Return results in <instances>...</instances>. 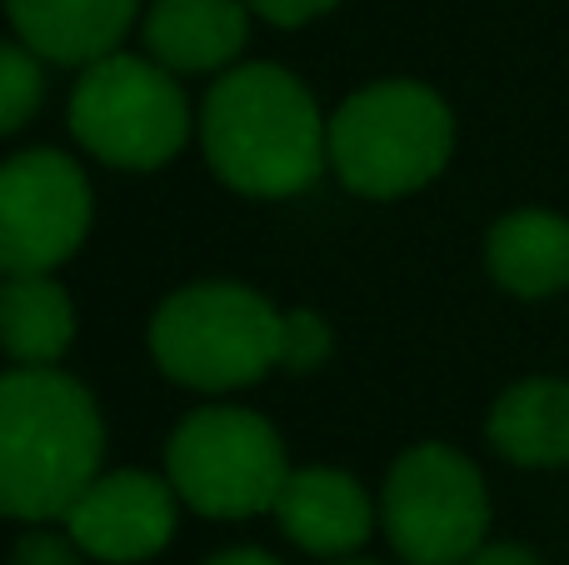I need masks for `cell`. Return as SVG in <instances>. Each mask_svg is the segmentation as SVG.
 <instances>
[{
    "label": "cell",
    "instance_id": "6da1fadb",
    "mask_svg": "<svg viewBox=\"0 0 569 565\" xmlns=\"http://www.w3.org/2000/svg\"><path fill=\"white\" fill-rule=\"evenodd\" d=\"M196 136L220 186L250 200H290L330 170V120L310 86L276 60L220 70Z\"/></svg>",
    "mask_w": 569,
    "mask_h": 565
},
{
    "label": "cell",
    "instance_id": "7a4b0ae2",
    "mask_svg": "<svg viewBox=\"0 0 569 565\" xmlns=\"http://www.w3.org/2000/svg\"><path fill=\"white\" fill-rule=\"evenodd\" d=\"M106 420L60 366H10L0 376V516L20 526L66 521L100 476Z\"/></svg>",
    "mask_w": 569,
    "mask_h": 565
},
{
    "label": "cell",
    "instance_id": "3957f363",
    "mask_svg": "<svg viewBox=\"0 0 569 565\" xmlns=\"http://www.w3.org/2000/svg\"><path fill=\"white\" fill-rule=\"evenodd\" d=\"M450 156L455 110L425 80H370L330 116V170L350 196H415L450 166Z\"/></svg>",
    "mask_w": 569,
    "mask_h": 565
},
{
    "label": "cell",
    "instance_id": "277c9868",
    "mask_svg": "<svg viewBox=\"0 0 569 565\" xmlns=\"http://www.w3.org/2000/svg\"><path fill=\"white\" fill-rule=\"evenodd\" d=\"M280 326L284 310L270 306L256 286L196 280L170 290L150 316V360L176 386L226 396L280 370Z\"/></svg>",
    "mask_w": 569,
    "mask_h": 565
},
{
    "label": "cell",
    "instance_id": "5b68a950",
    "mask_svg": "<svg viewBox=\"0 0 569 565\" xmlns=\"http://www.w3.org/2000/svg\"><path fill=\"white\" fill-rule=\"evenodd\" d=\"M190 100L176 70L156 56H110L80 66L70 90V136L110 170H160L190 146Z\"/></svg>",
    "mask_w": 569,
    "mask_h": 565
},
{
    "label": "cell",
    "instance_id": "8992f818",
    "mask_svg": "<svg viewBox=\"0 0 569 565\" xmlns=\"http://www.w3.org/2000/svg\"><path fill=\"white\" fill-rule=\"evenodd\" d=\"M166 476L180 506L206 521L270 516L290 476L284 440L250 406H200L170 430Z\"/></svg>",
    "mask_w": 569,
    "mask_h": 565
},
{
    "label": "cell",
    "instance_id": "52a82bcc",
    "mask_svg": "<svg viewBox=\"0 0 569 565\" xmlns=\"http://www.w3.org/2000/svg\"><path fill=\"white\" fill-rule=\"evenodd\" d=\"M380 531L405 565H465L490 536V490L465 450L420 440L380 486Z\"/></svg>",
    "mask_w": 569,
    "mask_h": 565
},
{
    "label": "cell",
    "instance_id": "ba28073f",
    "mask_svg": "<svg viewBox=\"0 0 569 565\" xmlns=\"http://www.w3.org/2000/svg\"><path fill=\"white\" fill-rule=\"evenodd\" d=\"M96 190L76 156L36 146L0 160V276H40L86 246Z\"/></svg>",
    "mask_w": 569,
    "mask_h": 565
},
{
    "label": "cell",
    "instance_id": "9c48e42d",
    "mask_svg": "<svg viewBox=\"0 0 569 565\" xmlns=\"http://www.w3.org/2000/svg\"><path fill=\"white\" fill-rule=\"evenodd\" d=\"M176 521H180V496L170 486V476L100 470L76 496V506L66 511L60 526L76 536V546L90 561L140 565L156 561L176 541Z\"/></svg>",
    "mask_w": 569,
    "mask_h": 565
},
{
    "label": "cell",
    "instance_id": "30bf717a",
    "mask_svg": "<svg viewBox=\"0 0 569 565\" xmlns=\"http://www.w3.org/2000/svg\"><path fill=\"white\" fill-rule=\"evenodd\" d=\"M284 541L300 546L305 556L345 561L375 536L380 526V500L365 496V486L350 470L335 466H305L290 470L276 496V511Z\"/></svg>",
    "mask_w": 569,
    "mask_h": 565
},
{
    "label": "cell",
    "instance_id": "8fae6325",
    "mask_svg": "<svg viewBox=\"0 0 569 565\" xmlns=\"http://www.w3.org/2000/svg\"><path fill=\"white\" fill-rule=\"evenodd\" d=\"M246 0H156L146 10V56L176 76H220L250 46Z\"/></svg>",
    "mask_w": 569,
    "mask_h": 565
},
{
    "label": "cell",
    "instance_id": "7c38bea8",
    "mask_svg": "<svg viewBox=\"0 0 569 565\" xmlns=\"http://www.w3.org/2000/svg\"><path fill=\"white\" fill-rule=\"evenodd\" d=\"M16 40L50 66H90L120 50L140 16V0H0Z\"/></svg>",
    "mask_w": 569,
    "mask_h": 565
},
{
    "label": "cell",
    "instance_id": "4fadbf2b",
    "mask_svg": "<svg viewBox=\"0 0 569 565\" xmlns=\"http://www.w3.org/2000/svg\"><path fill=\"white\" fill-rule=\"evenodd\" d=\"M485 266L495 286L520 300L560 296L569 286V220L555 210H510L485 236Z\"/></svg>",
    "mask_w": 569,
    "mask_h": 565
},
{
    "label": "cell",
    "instance_id": "5bb4252c",
    "mask_svg": "<svg viewBox=\"0 0 569 565\" xmlns=\"http://www.w3.org/2000/svg\"><path fill=\"white\" fill-rule=\"evenodd\" d=\"M485 436L505 460L530 470L569 466V380L535 376L490 406Z\"/></svg>",
    "mask_w": 569,
    "mask_h": 565
},
{
    "label": "cell",
    "instance_id": "9a60e30c",
    "mask_svg": "<svg viewBox=\"0 0 569 565\" xmlns=\"http://www.w3.org/2000/svg\"><path fill=\"white\" fill-rule=\"evenodd\" d=\"M76 346V300L56 280L40 276H0V350L16 366H60Z\"/></svg>",
    "mask_w": 569,
    "mask_h": 565
},
{
    "label": "cell",
    "instance_id": "2e32d148",
    "mask_svg": "<svg viewBox=\"0 0 569 565\" xmlns=\"http://www.w3.org/2000/svg\"><path fill=\"white\" fill-rule=\"evenodd\" d=\"M46 100V60L26 40H0V136H16Z\"/></svg>",
    "mask_w": 569,
    "mask_h": 565
},
{
    "label": "cell",
    "instance_id": "e0dca14e",
    "mask_svg": "<svg viewBox=\"0 0 569 565\" xmlns=\"http://www.w3.org/2000/svg\"><path fill=\"white\" fill-rule=\"evenodd\" d=\"M335 336H330V320L315 316V310H284V326H280V370L290 376H310L330 360Z\"/></svg>",
    "mask_w": 569,
    "mask_h": 565
},
{
    "label": "cell",
    "instance_id": "ac0fdd59",
    "mask_svg": "<svg viewBox=\"0 0 569 565\" xmlns=\"http://www.w3.org/2000/svg\"><path fill=\"white\" fill-rule=\"evenodd\" d=\"M90 556L76 546V536L70 531H50L46 526H30L26 536L16 541V551H10V565H86Z\"/></svg>",
    "mask_w": 569,
    "mask_h": 565
},
{
    "label": "cell",
    "instance_id": "d6986e66",
    "mask_svg": "<svg viewBox=\"0 0 569 565\" xmlns=\"http://www.w3.org/2000/svg\"><path fill=\"white\" fill-rule=\"evenodd\" d=\"M250 10H256L260 20H270V26H284V30H295V26H310V20H320V16H330L340 0H246Z\"/></svg>",
    "mask_w": 569,
    "mask_h": 565
},
{
    "label": "cell",
    "instance_id": "ffe728a7",
    "mask_svg": "<svg viewBox=\"0 0 569 565\" xmlns=\"http://www.w3.org/2000/svg\"><path fill=\"white\" fill-rule=\"evenodd\" d=\"M465 565H540V556L515 546V541H500V546H480Z\"/></svg>",
    "mask_w": 569,
    "mask_h": 565
},
{
    "label": "cell",
    "instance_id": "44dd1931",
    "mask_svg": "<svg viewBox=\"0 0 569 565\" xmlns=\"http://www.w3.org/2000/svg\"><path fill=\"white\" fill-rule=\"evenodd\" d=\"M206 565H284V561H276L260 546H230V551H220V556H210Z\"/></svg>",
    "mask_w": 569,
    "mask_h": 565
},
{
    "label": "cell",
    "instance_id": "7402d4cb",
    "mask_svg": "<svg viewBox=\"0 0 569 565\" xmlns=\"http://www.w3.org/2000/svg\"><path fill=\"white\" fill-rule=\"evenodd\" d=\"M340 565H380V561H350V556H345Z\"/></svg>",
    "mask_w": 569,
    "mask_h": 565
}]
</instances>
